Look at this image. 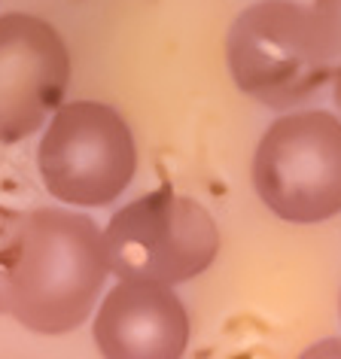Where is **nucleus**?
Here are the masks:
<instances>
[{
  "label": "nucleus",
  "mask_w": 341,
  "mask_h": 359,
  "mask_svg": "<svg viewBox=\"0 0 341 359\" xmlns=\"http://www.w3.org/2000/svg\"><path fill=\"white\" fill-rule=\"evenodd\" d=\"M104 231L83 213L37 208L25 213L10 271V313L37 335L83 326L107 280Z\"/></svg>",
  "instance_id": "1"
},
{
  "label": "nucleus",
  "mask_w": 341,
  "mask_h": 359,
  "mask_svg": "<svg viewBox=\"0 0 341 359\" xmlns=\"http://www.w3.org/2000/svg\"><path fill=\"white\" fill-rule=\"evenodd\" d=\"M226 61L247 97L286 110L314 97L335 76L341 52L311 6L299 0H259L232 22Z\"/></svg>",
  "instance_id": "2"
},
{
  "label": "nucleus",
  "mask_w": 341,
  "mask_h": 359,
  "mask_svg": "<svg viewBox=\"0 0 341 359\" xmlns=\"http://www.w3.org/2000/svg\"><path fill=\"white\" fill-rule=\"evenodd\" d=\"M107 265L119 280L177 286L204 274L220 253V229L195 198L159 186L104 229Z\"/></svg>",
  "instance_id": "3"
},
{
  "label": "nucleus",
  "mask_w": 341,
  "mask_h": 359,
  "mask_svg": "<svg viewBox=\"0 0 341 359\" xmlns=\"http://www.w3.org/2000/svg\"><path fill=\"white\" fill-rule=\"evenodd\" d=\"M253 189L274 217L317 226L341 213V119L326 110L281 116L259 137Z\"/></svg>",
  "instance_id": "4"
},
{
  "label": "nucleus",
  "mask_w": 341,
  "mask_h": 359,
  "mask_svg": "<svg viewBox=\"0 0 341 359\" xmlns=\"http://www.w3.org/2000/svg\"><path fill=\"white\" fill-rule=\"evenodd\" d=\"M37 168L46 192L74 208H107L128 189L138 147L119 110L101 101L61 104L40 137Z\"/></svg>",
  "instance_id": "5"
},
{
  "label": "nucleus",
  "mask_w": 341,
  "mask_h": 359,
  "mask_svg": "<svg viewBox=\"0 0 341 359\" xmlns=\"http://www.w3.org/2000/svg\"><path fill=\"white\" fill-rule=\"evenodd\" d=\"M70 86L65 37L40 15H0V143H19L58 113Z\"/></svg>",
  "instance_id": "6"
},
{
  "label": "nucleus",
  "mask_w": 341,
  "mask_h": 359,
  "mask_svg": "<svg viewBox=\"0 0 341 359\" xmlns=\"http://www.w3.org/2000/svg\"><path fill=\"white\" fill-rule=\"evenodd\" d=\"M92 338L104 359H183L189 313L170 286L119 280L98 308Z\"/></svg>",
  "instance_id": "7"
},
{
  "label": "nucleus",
  "mask_w": 341,
  "mask_h": 359,
  "mask_svg": "<svg viewBox=\"0 0 341 359\" xmlns=\"http://www.w3.org/2000/svg\"><path fill=\"white\" fill-rule=\"evenodd\" d=\"M22 222H25V213L0 208V313H10L6 292H10V271H13L15 247H19Z\"/></svg>",
  "instance_id": "8"
},
{
  "label": "nucleus",
  "mask_w": 341,
  "mask_h": 359,
  "mask_svg": "<svg viewBox=\"0 0 341 359\" xmlns=\"http://www.w3.org/2000/svg\"><path fill=\"white\" fill-rule=\"evenodd\" d=\"M311 10L323 25V31L329 34V40L335 43V49L341 52V0H314Z\"/></svg>",
  "instance_id": "9"
},
{
  "label": "nucleus",
  "mask_w": 341,
  "mask_h": 359,
  "mask_svg": "<svg viewBox=\"0 0 341 359\" xmlns=\"http://www.w3.org/2000/svg\"><path fill=\"white\" fill-rule=\"evenodd\" d=\"M299 359H341V338H320L317 344L302 350Z\"/></svg>",
  "instance_id": "10"
},
{
  "label": "nucleus",
  "mask_w": 341,
  "mask_h": 359,
  "mask_svg": "<svg viewBox=\"0 0 341 359\" xmlns=\"http://www.w3.org/2000/svg\"><path fill=\"white\" fill-rule=\"evenodd\" d=\"M332 97H335V107L341 110V65L335 70V76H332Z\"/></svg>",
  "instance_id": "11"
},
{
  "label": "nucleus",
  "mask_w": 341,
  "mask_h": 359,
  "mask_svg": "<svg viewBox=\"0 0 341 359\" xmlns=\"http://www.w3.org/2000/svg\"><path fill=\"white\" fill-rule=\"evenodd\" d=\"M338 317H341V295H338Z\"/></svg>",
  "instance_id": "12"
}]
</instances>
